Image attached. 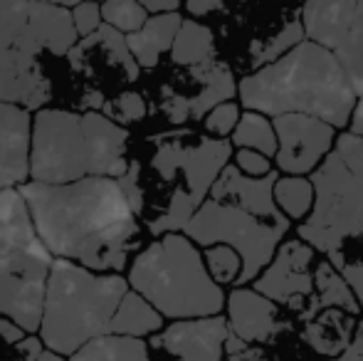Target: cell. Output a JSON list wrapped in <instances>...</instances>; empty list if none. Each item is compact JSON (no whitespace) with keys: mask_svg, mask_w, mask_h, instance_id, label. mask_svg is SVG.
I'll return each instance as SVG.
<instances>
[{"mask_svg":"<svg viewBox=\"0 0 363 361\" xmlns=\"http://www.w3.org/2000/svg\"><path fill=\"white\" fill-rule=\"evenodd\" d=\"M235 166H238L245 176H252V179H262V176L272 174L269 156L259 154V151H252V149H238V154H235Z\"/></svg>","mask_w":363,"mask_h":361,"instance_id":"cell-35","label":"cell"},{"mask_svg":"<svg viewBox=\"0 0 363 361\" xmlns=\"http://www.w3.org/2000/svg\"><path fill=\"white\" fill-rule=\"evenodd\" d=\"M158 332H163V314L148 302L144 294H139L136 289H129L124 294V299H121L114 319H111L109 334L144 339L153 337Z\"/></svg>","mask_w":363,"mask_h":361,"instance_id":"cell-22","label":"cell"},{"mask_svg":"<svg viewBox=\"0 0 363 361\" xmlns=\"http://www.w3.org/2000/svg\"><path fill=\"white\" fill-rule=\"evenodd\" d=\"M129 284L168 319L216 317L225 307L223 287L211 277L206 257L188 235L168 233L134 257Z\"/></svg>","mask_w":363,"mask_h":361,"instance_id":"cell-6","label":"cell"},{"mask_svg":"<svg viewBox=\"0 0 363 361\" xmlns=\"http://www.w3.org/2000/svg\"><path fill=\"white\" fill-rule=\"evenodd\" d=\"M104 114L119 126L136 124V121H141L146 116V101L139 91H121L119 96L106 101Z\"/></svg>","mask_w":363,"mask_h":361,"instance_id":"cell-31","label":"cell"},{"mask_svg":"<svg viewBox=\"0 0 363 361\" xmlns=\"http://www.w3.org/2000/svg\"><path fill=\"white\" fill-rule=\"evenodd\" d=\"M129 131L101 111L40 109L33 116L30 181L74 183L89 176L121 179Z\"/></svg>","mask_w":363,"mask_h":361,"instance_id":"cell-3","label":"cell"},{"mask_svg":"<svg viewBox=\"0 0 363 361\" xmlns=\"http://www.w3.org/2000/svg\"><path fill=\"white\" fill-rule=\"evenodd\" d=\"M351 131H354V134H359V136H363V96H361L359 104H356L354 116H351Z\"/></svg>","mask_w":363,"mask_h":361,"instance_id":"cell-41","label":"cell"},{"mask_svg":"<svg viewBox=\"0 0 363 361\" xmlns=\"http://www.w3.org/2000/svg\"><path fill=\"white\" fill-rule=\"evenodd\" d=\"M230 324L225 317L178 319L163 332L153 334L151 344L178 361H223Z\"/></svg>","mask_w":363,"mask_h":361,"instance_id":"cell-14","label":"cell"},{"mask_svg":"<svg viewBox=\"0 0 363 361\" xmlns=\"http://www.w3.org/2000/svg\"><path fill=\"white\" fill-rule=\"evenodd\" d=\"M193 79L203 84L201 91L193 96L171 91V87L161 89V109L168 116L171 124H186V121H201L208 116L218 104H225L235 96L238 84H235L233 70L225 62H211L203 67H193Z\"/></svg>","mask_w":363,"mask_h":361,"instance_id":"cell-15","label":"cell"},{"mask_svg":"<svg viewBox=\"0 0 363 361\" xmlns=\"http://www.w3.org/2000/svg\"><path fill=\"white\" fill-rule=\"evenodd\" d=\"M225 3H228V0H186V8H188V13H191V15L203 18V15L220 10Z\"/></svg>","mask_w":363,"mask_h":361,"instance_id":"cell-39","label":"cell"},{"mask_svg":"<svg viewBox=\"0 0 363 361\" xmlns=\"http://www.w3.org/2000/svg\"><path fill=\"white\" fill-rule=\"evenodd\" d=\"M238 91L247 111L269 116L306 114L334 129L351 124L359 104V94L334 52L311 40L245 77Z\"/></svg>","mask_w":363,"mask_h":361,"instance_id":"cell-2","label":"cell"},{"mask_svg":"<svg viewBox=\"0 0 363 361\" xmlns=\"http://www.w3.org/2000/svg\"><path fill=\"white\" fill-rule=\"evenodd\" d=\"M311 181L314 211L296 235L329 257L363 307V183L349 174L336 151L311 174Z\"/></svg>","mask_w":363,"mask_h":361,"instance_id":"cell-7","label":"cell"},{"mask_svg":"<svg viewBox=\"0 0 363 361\" xmlns=\"http://www.w3.org/2000/svg\"><path fill=\"white\" fill-rule=\"evenodd\" d=\"M277 181H279L277 171L262 176V179H252V176H245L238 166H225L220 179L216 181V186H213L211 198L220 203L240 206L252 213V216L284 223L289 218L282 216V211L277 208V201H274V186H277Z\"/></svg>","mask_w":363,"mask_h":361,"instance_id":"cell-17","label":"cell"},{"mask_svg":"<svg viewBox=\"0 0 363 361\" xmlns=\"http://www.w3.org/2000/svg\"><path fill=\"white\" fill-rule=\"evenodd\" d=\"M334 151L339 154V159L344 161L349 174L359 183H363V136L354 134V131L341 134L339 139H336Z\"/></svg>","mask_w":363,"mask_h":361,"instance_id":"cell-32","label":"cell"},{"mask_svg":"<svg viewBox=\"0 0 363 361\" xmlns=\"http://www.w3.org/2000/svg\"><path fill=\"white\" fill-rule=\"evenodd\" d=\"M334 361H363V324L361 327H356L351 344Z\"/></svg>","mask_w":363,"mask_h":361,"instance_id":"cell-38","label":"cell"},{"mask_svg":"<svg viewBox=\"0 0 363 361\" xmlns=\"http://www.w3.org/2000/svg\"><path fill=\"white\" fill-rule=\"evenodd\" d=\"M69 361H151V352L144 339L106 334L84 344Z\"/></svg>","mask_w":363,"mask_h":361,"instance_id":"cell-24","label":"cell"},{"mask_svg":"<svg viewBox=\"0 0 363 361\" xmlns=\"http://www.w3.org/2000/svg\"><path fill=\"white\" fill-rule=\"evenodd\" d=\"M274 201L289 221H306L316 201L314 181L304 176H282L274 186Z\"/></svg>","mask_w":363,"mask_h":361,"instance_id":"cell-26","label":"cell"},{"mask_svg":"<svg viewBox=\"0 0 363 361\" xmlns=\"http://www.w3.org/2000/svg\"><path fill=\"white\" fill-rule=\"evenodd\" d=\"M314 282H316V297L311 299L309 309H304V319H314L321 309H344L346 314H359L361 312V302L354 294L351 284L344 279V274L336 270L329 260L319 262L314 270Z\"/></svg>","mask_w":363,"mask_h":361,"instance_id":"cell-21","label":"cell"},{"mask_svg":"<svg viewBox=\"0 0 363 361\" xmlns=\"http://www.w3.org/2000/svg\"><path fill=\"white\" fill-rule=\"evenodd\" d=\"M272 121L279 141L274 164L289 176L314 174L336 146V129L314 116L282 114Z\"/></svg>","mask_w":363,"mask_h":361,"instance_id":"cell-12","label":"cell"},{"mask_svg":"<svg viewBox=\"0 0 363 361\" xmlns=\"http://www.w3.org/2000/svg\"><path fill=\"white\" fill-rule=\"evenodd\" d=\"M82 0H69V8H74V5H79ZM99 3V0H96ZM104 3V0H101ZM141 3L148 8V13H176L178 5H181V0H141Z\"/></svg>","mask_w":363,"mask_h":361,"instance_id":"cell-40","label":"cell"},{"mask_svg":"<svg viewBox=\"0 0 363 361\" xmlns=\"http://www.w3.org/2000/svg\"><path fill=\"white\" fill-rule=\"evenodd\" d=\"M351 329H354V322L344 319V309H339V312H324L306 327L304 339L316 352L339 354L351 344Z\"/></svg>","mask_w":363,"mask_h":361,"instance_id":"cell-25","label":"cell"},{"mask_svg":"<svg viewBox=\"0 0 363 361\" xmlns=\"http://www.w3.org/2000/svg\"><path fill=\"white\" fill-rule=\"evenodd\" d=\"M72 18H74V28L79 38H89V35H94L96 30L104 25L101 3H96V0H82L79 5H74Z\"/></svg>","mask_w":363,"mask_h":361,"instance_id":"cell-34","label":"cell"},{"mask_svg":"<svg viewBox=\"0 0 363 361\" xmlns=\"http://www.w3.org/2000/svg\"><path fill=\"white\" fill-rule=\"evenodd\" d=\"M129 289V277L124 274L94 272L55 257L38 332L45 349L69 359L91 339L106 337Z\"/></svg>","mask_w":363,"mask_h":361,"instance_id":"cell-5","label":"cell"},{"mask_svg":"<svg viewBox=\"0 0 363 361\" xmlns=\"http://www.w3.org/2000/svg\"><path fill=\"white\" fill-rule=\"evenodd\" d=\"M38 243L43 240H40L33 213L20 188L0 191V252L38 245Z\"/></svg>","mask_w":363,"mask_h":361,"instance_id":"cell-20","label":"cell"},{"mask_svg":"<svg viewBox=\"0 0 363 361\" xmlns=\"http://www.w3.org/2000/svg\"><path fill=\"white\" fill-rule=\"evenodd\" d=\"M311 262H314V248L309 243L301 238L287 240L277 250L274 260L264 267V272L255 279V289L272 302L299 307L301 299L311 297L316 289Z\"/></svg>","mask_w":363,"mask_h":361,"instance_id":"cell-13","label":"cell"},{"mask_svg":"<svg viewBox=\"0 0 363 361\" xmlns=\"http://www.w3.org/2000/svg\"><path fill=\"white\" fill-rule=\"evenodd\" d=\"M40 240L52 257L94 272H121L139 245V223L119 179L89 176L74 183L20 186Z\"/></svg>","mask_w":363,"mask_h":361,"instance_id":"cell-1","label":"cell"},{"mask_svg":"<svg viewBox=\"0 0 363 361\" xmlns=\"http://www.w3.org/2000/svg\"><path fill=\"white\" fill-rule=\"evenodd\" d=\"M301 23L311 43L334 52L363 96V0H306Z\"/></svg>","mask_w":363,"mask_h":361,"instance_id":"cell-11","label":"cell"},{"mask_svg":"<svg viewBox=\"0 0 363 361\" xmlns=\"http://www.w3.org/2000/svg\"><path fill=\"white\" fill-rule=\"evenodd\" d=\"M52 262L45 243L0 252V317L13 319L28 334H38L43 324Z\"/></svg>","mask_w":363,"mask_h":361,"instance_id":"cell-10","label":"cell"},{"mask_svg":"<svg viewBox=\"0 0 363 361\" xmlns=\"http://www.w3.org/2000/svg\"><path fill=\"white\" fill-rule=\"evenodd\" d=\"M181 25L183 18L178 13H156L153 18H148V23L141 30L126 35V43H129V50L139 67L153 70L163 52H171Z\"/></svg>","mask_w":363,"mask_h":361,"instance_id":"cell-19","label":"cell"},{"mask_svg":"<svg viewBox=\"0 0 363 361\" xmlns=\"http://www.w3.org/2000/svg\"><path fill=\"white\" fill-rule=\"evenodd\" d=\"M240 124V106L235 101H225V104H218L211 114L206 116V129L208 134H216V136H228L238 129Z\"/></svg>","mask_w":363,"mask_h":361,"instance_id":"cell-33","label":"cell"},{"mask_svg":"<svg viewBox=\"0 0 363 361\" xmlns=\"http://www.w3.org/2000/svg\"><path fill=\"white\" fill-rule=\"evenodd\" d=\"M233 146L259 151L264 156H277L279 141L277 131H274V121H269L259 111H245L240 116L238 129L233 131Z\"/></svg>","mask_w":363,"mask_h":361,"instance_id":"cell-27","label":"cell"},{"mask_svg":"<svg viewBox=\"0 0 363 361\" xmlns=\"http://www.w3.org/2000/svg\"><path fill=\"white\" fill-rule=\"evenodd\" d=\"M101 18L119 33L131 35L144 28L151 15H148V8L141 0H104L101 3Z\"/></svg>","mask_w":363,"mask_h":361,"instance_id":"cell-29","label":"cell"},{"mask_svg":"<svg viewBox=\"0 0 363 361\" xmlns=\"http://www.w3.org/2000/svg\"><path fill=\"white\" fill-rule=\"evenodd\" d=\"M228 324L230 332L242 342H267L277 332V302L257 289H233L228 294Z\"/></svg>","mask_w":363,"mask_h":361,"instance_id":"cell-18","label":"cell"},{"mask_svg":"<svg viewBox=\"0 0 363 361\" xmlns=\"http://www.w3.org/2000/svg\"><path fill=\"white\" fill-rule=\"evenodd\" d=\"M206 265L211 277L216 279L218 284H230L238 282L240 272H242V257H240L238 250H233L230 245H211L206 252Z\"/></svg>","mask_w":363,"mask_h":361,"instance_id":"cell-30","label":"cell"},{"mask_svg":"<svg viewBox=\"0 0 363 361\" xmlns=\"http://www.w3.org/2000/svg\"><path fill=\"white\" fill-rule=\"evenodd\" d=\"M25 337H28V332H25L20 324H15L13 319H8V317H0V342H3L5 347H18Z\"/></svg>","mask_w":363,"mask_h":361,"instance_id":"cell-37","label":"cell"},{"mask_svg":"<svg viewBox=\"0 0 363 361\" xmlns=\"http://www.w3.org/2000/svg\"><path fill=\"white\" fill-rule=\"evenodd\" d=\"M33 111L0 101V191L20 188L30 179Z\"/></svg>","mask_w":363,"mask_h":361,"instance_id":"cell-16","label":"cell"},{"mask_svg":"<svg viewBox=\"0 0 363 361\" xmlns=\"http://www.w3.org/2000/svg\"><path fill=\"white\" fill-rule=\"evenodd\" d=\"M230 156H233V141L208 139V136H203L193 146L181 144V141H166L158 146L156 156H153V169L163 181L181 179V183L173 188L166 211L156 221L148 223L151 235L186 231L191 218L211 196Z\"/></svg>","mask_w":363,"mask_h":361,"instance_id":"cell-8","label":"cell"},{"mask_svg":"<svg viewBox=\"0 0 363 361\" xmlns=\"http://www.w3.org/2000/svg\"><path fill=\"white\" fill-rule=\"evenodd\" d=\"M10 361H13V359H10ZM15 361H20V359H15Z\"/></svg>","mask_w":363,"mask_h":361,"instance_id":"cell-43","label":"cell"},{"mask_svg":"<svg viewBox=\"0 0 363 361\" xmlns=\"http://www.w3.org/2000/svg\"><path fill=\"white\" fill-rule=\"evenodd\" d=\"M77 40L72 8L45 0H0V101L43 109L52 84L40 55L67 57Z\"/></svg>","mask_w":363,"mask_h":361,"instance_id":"cell-4","label":"cell"},{"mask_svg":"<svg viewBox=\"0 0 363 361\" xmlns=\"http://www.w3.org/2000/svg\"><path fill=\"white\" fill-rule=\"evenodd\" d=\"M139 171H141L139 161H131L129 171L119 179L121 188H124L126 198H129V203H131V208L136 211V216H141V211H144V191H141V186H139Z\"/></svg>","mask_w":363,"mask_h":361,"instance_id":"cell-36","label":"cell"},{"mask_svg":"<svg viewBox=\"0 0 363 361\" xmlns=\"http://www.w3.org/2000/svg\"><path fill=\"white\" fill-rule=\"evenodd\" d=\"M38 361H69V359L62 357V354H55V352H50V349H45Z\"/></svg>","mask_w":363,"mask_h":361,"instance_id":"cell-42","label":"cell"},{"mask_svg":"<svg viewBox=\"0 0 363 361\" xmlns=\"http://www.w3.org/2000/svg\"><path fill=\"white\" fill-rule=\"evenodd\" d=\"M171 60L181 67H203L216 62V38L198 20H183L171 48Z\"/></svg>","mask_w":363,"mask_h":361,"instance_id":"cell-23","label":"cell"},{"mask_svg":"<svg viewBox=\"0 0 363 361\" xmlns=\"http://www.w3.org/2000/svg\"><path fill=\"white\" fill-rule=\"evenodd\" d=\"M287 231L289 221H267L233 203L208 198L191 218L183 235H188L196 245L203 248L230 245L233 250H238L242 257V272H240L238 284H245L255 282L257 274L274 260Z\"/></svg>","mask_w":363,"mask_h":361,"instance_id":"cell-9","label":"cell"},{"mask_svg":"<svg viewBox=\"0 0 363 361\" xmlns=\"http://www.w3.org/2000/svg\"><path fill=\"white\" fill-rule=\"evenodd\" d=\"M306 38V30H304V23L301 20H289L277 35L267 40V43H255L252 50H250V62L252 67H267V65L277 62L279 57H284L287 52L301 45Z\"/></svg>","mask_w":363,"mask_h":361,"instance_id":"cell-28","label":"cell"}]
</instances>
